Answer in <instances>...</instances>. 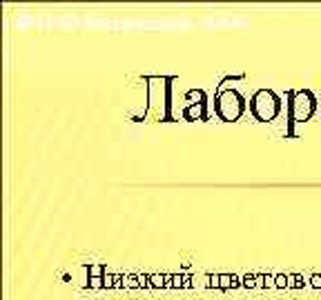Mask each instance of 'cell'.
I'll return each instance as SVG.
<instances>
[{
  "instance_id": "ba28073f",
  "label": "cell",
  "mask_w": 321,
  "mask_h": 300,
  "mask_svg": "<svg viewBox=\"0 0 321 300\" xmlns=\"http://www.w3.org/2000/svg\"><path fill=\"white\" fill-rule=\"evenodd\" d=\"M123 287H125V289H141L139 273H125V278H123Z\"/></svg>"
},
{
  "instance_id": "d6986e66",
  "label": "cell",
  "mask_w": 321,
  "mask_h": 300,
  "mask_svg": "<svg viewBox=\"0 0 321 300\" xmlns=\"http://www.w3.org/2000/svg\"><path fill=\"white\" fill-rule=\"evenodd\" d=\"M192 287H194V278L190 273H185V276H183V289H192Z\"/></svg>"
},
{
  "instance_id": "8992f818",
  "label": "cell",
  "mask_w": 321,
  "mask_h": 300,
  "mask_svg": "<svg viewBox=\"0 0 321 300\" xmlns=\"http://www.w3.org/2000/svg\"><path fill=\"white\" fill-rule=\"evenodd\" d=\"M304 287H310L308 280H304L301 273H288V289H304Z\"/></svg>"
},
{
  "instance_id": "52a82bcc",
  "label": "cell",
  "mask_w": 321,
  "mask_h": 300,
  "mask_svg": "<svg viewBox=\"0 0 321 300\" xmlns=\"http://www.w3.org/2000/svg\"><path fill=\"white\" fill-rule=\"evenodd\" d=\"M87 273H89V278H103L107 273V267L103 262H94V265H87Z\"/></svg>"
},
{
  "instance_id": "ac0fdd59",
  "label": "cell",
  "mask_w": 321,
  "mask_h": 300,
  "mask_svg": "<svg viewBox=\"0 0 321 300\" xmlns=\"http://www.w3.org/2000/svg\"><path fill=\"white\" fill-rule=\"evenodd\" d=\"M183 276H185V273H174V280H172V289H183Z\"/></svg>"
},
{
  "instance_id": "7c38bea8",
  "label": "cell",
  "mask_w": 321,
  "mask_h": 300,
  "mask_svg": "<svg viewBox=\"0 0 321 300\" xmlns=\"http://www.w3.org/2000/svg\"><path fill=\"white\" fill-rule=\"evenodd\" d=\"M103 278H105V276H103ZM103 278H89L87 280V287L92 291H98V289H105V280Z\"/></svg>"
},
{
  "instance_id": "3957f363",
  "label": "cell",
  "mask_w": 321,
  "mask_h": 300,
  "mask_svg": "<svg viewBox=\"0 0 321 300\" xmlns=\"http://www.w3.org/2000/svg\"><path fill=\"white\" fill-rule=\"evenodd\" d=\"M317 111V98L310 89H299L290 96V118L292 122H308Z\"/></svg>"
},
{
  "instance_id": "2e32d148",
  "label": "cell",
  "mask_w": 321,
  "mask_h": 300,
  "mask_svg": "<svg viewBox=\"0 0 321 300\" xmlns=\"http://www.w3.org/2000/svg\"><path fill=\"white\" fill-rule=\"evenodd\" d=\"M308 285H310L312 289H321V273H312L310 278H308Z\"/></svg>"
},
{
  "instance_id": "6da1fadb",
  "label": "cell",
  "mask_w": 321,
  "mask_h": 300,
  "mask_svg": "<svg viewBox=\"0 0 321 300\" xmlns=\"http://www.w3.org/2000/svg\"><path fill=\"white\" fill-rule=\"evenodd\" d=\"M281 98L272 89H257L250 98V114L259 122H272L281 114Z\"/></svg>"
},
{
  "instance_id": "e0dca14e",
  "label": "cell",
  "mask_w": 321,
  "mask_h": 300,
  "mask_svg": "<svg viewBox=\"0 0 321 300\" xmlns=\"http://www.w3.org/2000/svg\"><path fill=\"white\" fill-rule=\"evenodd\" d=\"M139 280H141V289H152L150 273H139Z\"/></svg>"
},
{
  "instance_id": "4fadbf2b",
  "label": "cell",
  "mask_w": 321,
  "mask_h": 300,
  "mask_svg": "<svg viewBox=\"0 0 321 300\" xmlns=\"http://www.w3.org/2000/svg\"><path fill=\"white\" fill-rule=\"evenodd\" d=\"M241 280H243L245 289H255V287H257V273H245Z\"/></svg>"
},
{
  "instance_id": "7a4b0ae2",
  "label": "cell",
  "mask_w": 321,
  "mask_h": 300,
  "mask_svg": "<svg viewBox=\"0 0 321 300\" xmlns=\"http://www.w3.org/2000/svg\"><path fill=\"white\" fill-rule=\"evenodd\" d=\"M214 111L223 122H237L245 114V98L237 89H221L214 96Z\"/></svg>"
},
{
  "instance_id": "7402d4cb",
  "label": "cell",
  "mask_w": 321,
  "mask_h": 300,
  "mask_svg": "<svg viewBox=\"0 0 321 300\" xmlns=\"http://www.w3.org/2000/svg\"><path fill=\"white\" fill-rule=\"evenodd\" d=\"M172 280H174V273H165V289H172Z\"/></svg>"
},
{
  "instance_id": "5bb4252c",
  "label": "cell",
  "mask_w": 321,
  "mask_h": 300,
  "mask_svg": "<svg viewBox=\"0 0 321 300\" xmlns=\"http://www.w3.org/2000/svg\"><path fill=\"white\" fill-rule=\"evenodd\" d=\"M208 287H210V289H219V291H221V280H219V273H208Z\"/></svg>"
},
{
  "instance_id": "277c9868",
  "label": "cell",
  "mask_w": 321,
  "mask_h": 300,
  "mask_svg": "<svg viewBox=\"0 0 321 300\" xmlns=\"http://www.w3.org/2000/svg\"><path fill=\"white\" fill-rule=\"evenodd\" d=\"M185 100H188V105H201V107L208 105V96H205L203 89H190L185 93Z\"/></svg>"
},
{
  "instance_id": "9a60e30c",
  "label": "cell",
  "mask_w": 321,
  "mask_h": 300,
  "mask_svg": "<svg viewBox=\"0 0 321 300\" xmlns=\"http://www.w3.org/2000/svg\"><path fill=\"white\" fill-rule=\"evenodd\" d=\"M274 283H277V289H288V273H277Z\"/></svg>"
},
{
  "instance_id": "9c48e42d",
  "label": "cell",
  "mask_w": 321,
  "mask_h": 300,
  "mask_svg": "<svg viewBox=\"0 0 321 300\" xmlns=\"http://www.w3.org/2000/svg\"><path fill=\"white\" fill-rule=\"evenodd\" d=\"M152 289H165V273H150Z\"/></svg>"
},
{
  "instance_id": "8fae6325",
  "label": "cell",
  "mask_w": 321,
  "mask_h": 300,
  "mask_svg": "<svg viewBox=\"0 0 321 300\" xmlns=\"http://www.w3.org/2000/svg\"><path fill=\"white\" fill-rule=\"evenodd\" d=\"M121 276H123V273H110V271H107L105 278H103V280H105V289H116V283L121 280Z\"/></svg>"
},
{
  "instance_id": "44dd1931",
  "label": "cell",
  "mask_w": 321,
  "mask_h": 300,
  "mask_svg": "<svg viewBox=\"0 0 321 300\" xmlns=\"http://www.w3.org/2000/svg\"><path fill=\"white\" fill-rule=\"evenodd\" d=\"M257 287L266 289V273H257Z\"/></svg>"
},
{
  "instance_id": "30bf717a",
  "label": "cell",
  "mask_w": 321,
  "mask_h": 300,
  "mask_svg": "<svg viewBox=\"0 0 321 300\" xmlns=\"http://www.w3.org/2000/svg\"><path fill=\"white\" fill-rule=\"evenodd\" d=\"M219 280H221V291H230L234 283V273H219Z\"/></svg>"
},
{
  "instance_id": "5b68a950",
  "label": "cell",
  "mask_w": 321,
  "mask_h": 300,
  "mask_svg": "<svg viewBox=\"0 0 321 300\" xmlns=\"http://www.w3.org/2000/svg\"><path fill=\"white\" fill-rule=\"evenodd\" d=\"M183 118L185 120H203L205 107H201V105H188V107L183 109Z\"/></svg>"
},
{
  "instance_id": "ffe728a7",
  "label": "cell",
  "mask_w": 321,
  "mask_h": 300,
  "mask_svg": "<svg viewBox=\"0 0 321 300\" xmlns=\"http://www.w3.org/2000/svg\"><path fill=\"white\" fill-rule=\"evenodd\" d=\"M266 289H277V283H274L272 273H266Z\"/></svg>"
}]
</instances>
